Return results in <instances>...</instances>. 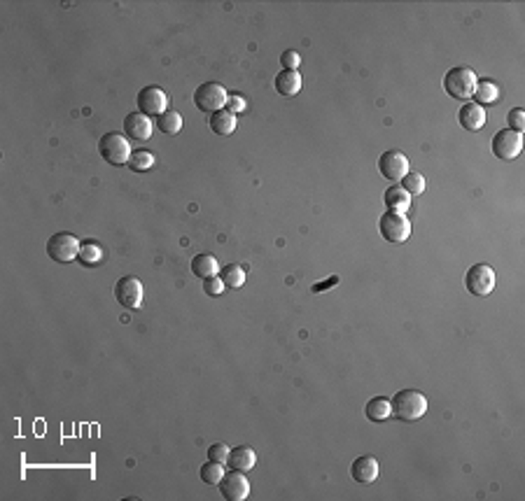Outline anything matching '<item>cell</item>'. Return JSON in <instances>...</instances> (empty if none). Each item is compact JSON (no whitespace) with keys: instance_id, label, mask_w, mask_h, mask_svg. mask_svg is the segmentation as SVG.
<instances>
[{"instance_id":"cell-3","label":"cell","mask_w":525,"mask_h":501,"mask_svg":"<svg viewBox=\"0 0 525 501\" xmlns=\"http://www.w3.org/2000/svg\"><path fill=\"white\" fill-rule=\"evenodd\" d=\"M98 152L110 166H122V163H129L131 159V143H129L126 135L122 133H105L101 140H98Z\"/></svg>"},{"instance_id":"cell-19","label":"cell","mask_w":525,"mask_h":501,"mask_svg":"<svg viewBox=\"0 0 525 501\" xmlns=\"http://www.w3.org/2000/svg\"><path fill=\"white\" fill-rule=\"evenodd\" d=\"M208 124H210L212 133H217V135H232V133L236 131V115H234V112H229L227 108H224V110H217V112H212V115H210Z\"/></svg>"},{"instance_id":"cell-34","label":"cell","mask_w":525,"mask_h":501,"mask_svg":"<svg viewBox=\"0 0 525 501\" xmlns=\"http://www.w3.org/2000/svg\"><path fill=\"white\" fill-rule=\"evenodd\" d=\"M336 282H339V278H329L327 282H322V285H320V282H317V285H313V292H315V294H320V292H327V287L336 285Z\"/></svg>"},{"instance_id":"cell-32","label":"cell","mask_w":525,"mask_h":501,"mask_svg":"<svg viewBox=\"0 0 525 501\" xmlns=\"http://www.w3.org/2000/svg\"><path fill=\"white\" fill-rule=\"evenodd\" d=\"M203 292L210 294V296H220V294L224 292V282L220 275H212V278L203 280Z\"/></svg>"},{"instance_id":"cell-30","label":"cell","mask_w":525,"mask_h":501,"mask_svg":"<svg viewBox=\"0 0 525 501\" xmlns=\"http://www.w3.org/2000/svg\"><path fill=\"white\" fill-rule=\"evenodd\" d=\"M229 450H232V447H227V443H215V445H210V447H208V459H212V462H220V464H227Z\"/></svg>"},{"instance_id":"cell-29","label":"cell","mask_w":525,"mask_h":501,"mask_svg":"<svg viewBox=\"0 0 525 501\" xmlns=\"http://www.w3.org/2000/svg\"><path fill=\"white\" fill-rule=\"evenodd\" d=\"M506 124H509L506 128H511V131H516V133H523V128H525V112L521 108H514V110L509 112V117H506Z\"/></svg>"},{"instance_id":"cell-11","label":"cell","mask_w":525,"mask_h":501,"mask_svg":"<svg viewBox=\"0 0 525 501\" xmlns=\"http://www.w3.org/2000/svg\"><path fill=\"white\" fill-rule=\"evenodd\" d=\"M138 108L147 117H159L168 110V98L159 86H143L138 91Z\"/></svg>"},{"instance_id":"cell-23","label":"cell","mask_w":525,"mask_h":501,"mask_svg":"<svg viewBox=\"0 0 525 501\" xmlns=\"http://www.w3.org/2000/svg\"><path fill=\"white\" fill-rule=\"evenodd\" d=\"M220 278L227 290H241L245 285V268L238 264H229V266L220 268Z\"/></svg>"},{"instance_id":"cell-20","label":"cell","mask_w":525,"mask_h":501,"mask_svg":"<svg viewBox=\"0 0 525 501\" xmlns=\"http://www.w3.org/2000/svg\"><path fill=\"white\" fill-rule=\"evenodd\" d=\"M364 412H367V420L371 422H386L388 417H392V404L388 397H374L367 404Z\"/></svg>"},{"instance_id":"cell-26","label":"cell","mask_w":525,"mask_h":501,"mask_svg":"<svg viewBox=\"0 0 525 501\" xmlns=\"http://www.w3.org/2000/svg\"><path fill=\"white\" fill-rule=\"evenodd\" d=\"M155 161H157V156L152 154V152L138 150V152H133V154H131V159H129L126 166L131 168V170H135V173H145V170H150L152 166H155Z\"/></svg>"},{"instance_id":"cell-33","label":"cell","mask_w":525,"mask_h":501,"mask_svg":"<svg viewBox=\"0 0 525 501\" xmlns=\"http://www.w3.org/2000/svg\"><path fill=\"white\" fill-rule=\"evenodd\" d=\"M245 105H247V103H245V100L241 98V96H229V100H227V110L234 112V115H236V112H243Z\"/></svg>"},{"instance_id":"cell-13","label":"cell","mask_w":525,"mask_h":501,"mask_svg":"<svg viewBox=\"0 0 525 501\" xmlns=\"http://www.w3.org/2000/svg\"><path fill=\"white\" fill-rule=\"evenodd\" d=\"M152 131H155V121H152V117L143 115V112H131L124 119V133H126L129 140L145 143V140L152 138Z\"/></svg>"},{"instance_id":"cell-14","label":"cell","mask_w":525,"mask_h":501,"mask_svg":"<svg viewBox=\"0 0 525 501\" xmlns=\"http://www.w3.org/2000/svg\"><path fill=\"white\" fill-rule=\"evenodd\" d=\"M458 121L465 131H481L486 126V110L476 103H465L458 112Z\"/></svg>"},{"instance_id":"cell-15","label":"cell","mask_w":525,"mask_h":501,"mask_svg":"<svg viewBox=\"0 0 525 501\" xmlns=\"http://www.w3.org/2000/svg\"><path fill=\"white\" fill-rule=\"evenodd\" d=\"M255 462H257V455H255V450H252V447L236 445V447L229 450V457H227L229 469L241 471V474H247V471L255 467Z\"/></svg>"},{"instance_id":"cell-7","label":"cell","mask_w":525,"mask_h":501,"mask_svg":"<svg viewBox=\"0 0 525 501\" xmlns=\"http://www.w3.org/2000/svg\"><path fill=\"white\" fill-rule=\"evenodd\" d=\"M465 287L474 296H488L495 290V270L488 264H474L465 275Z\"/></svg>"},{"instance_id":"cell-5","label":"cell","mask_w":525,"mask_h":501,"mask_svg":"<svg viewBox=\"0 0 525 501\" xmlns=\"http://www.w3.org/2000/svg\"><path fill=\"white\" fill-rule=\"evenodd\" d=\"M379 231L388 243H404V240H409V235H411V222L404 212L388 210L386 215H381Z\"/></svg>"},{"instance_id":"cell-31","label":"cell","mask_w":525,"mask_h":501,"mask_svg":"<svg viewBox=\"0 0 525 501\" xmlns=\"http://www.w3.org/2000/svg\"><path fill=\"white\" fill-rule=\"evenodd\" d=\"M280 66L285 70H297L299 66H302V56L297 54L294 49H287L280 54Z\"/></svg>"},{"instance_id":"cell-2","label":"cell","mask_w":525,"mask_h":501,"mask_svg":"<svg viewBox=\"0 0 525 501\" xmlns=\"http://www.w3.org/2000/svg\"><path fill=\"white\" fill-rule=\"evenodd\" d=\"M476 73L469 66H456L446 73L444 91L456 100H469L476 89Z\"/></svg>"},{"instance_id":"cell-12","label":"cell","mask_w":525,"mask_h":501,"mask_svg":"<svg viewBox=\"0 0 525 501\" xmlns=\"http://www.w3.org/2000/svg\"><path fill=\"white\" fill-rule=\"evenodd\" d=\"M220 494L229 501H243L250 494V482H247L245 474L241 471H227L220 480Z\"/></svg>"},{"instance_id":"cell-17","label":"cell","mask_w":525,"mask_h":501,"mask_svg":"<svg viewBox=\"0 0 525 501\" xmlns=\"http://www.w3.org/2000/svg\"><path fill=\"white\" fill-rule=\"evenodd\" d=\"M276 91L287 98L297 96V93L302 91V75H299L297 70H280V73L276 75Z\"/></svg>"},{"instance_id":"cell-21","label":"cell","mask_w":525,"mask_h":501,"mask_svg":"<svg viewBox=\"0 0 525 501\" xmlns=\"http://www.w3.org/2000/svg\"><path fill=\"white\" fill-rule=\"evenodd\" d=\"M471 98H474L476 105H481V108H486V105H495L500 98V89L498 84H493L491 80H481L476 82V89L474 93H471Z\"/></svg>"},{"instance_id":"cell-25","label":"cell","mask_w":525,"mask_h":501,"mask_svg":"<svg viewBox=\"0 0 525 501\" xmlns=\"http://www.w3.org/2000/svg\"><path fill=\"white\" fill-rule=\"evenodd\" d=\"M155 126H157L161 133L175 135V133H180V128H182V115H180V112H175V110H166L164 115L157 117Z\"/></svg>"},{"instance_id":"cell-22","label":"cell","mask_w":525,"mask_h":501,"mask_svg":"<svg viewBox=\"0 0 525 501\" xmlns=\"http://www.w3.org/2000/svg\"><path fill=\"white\" fill-rule=\"evenodd\" d=\"M103 257H105L103 247L98 245V243H93V240H87V243H82V245H80L78 261L82 264V266H87V268L98 266V264L103 261Z\"/></svg>"},{"instance_id":"cell-18","label":"cell","mask_w":525,"mask_h":501,"mask_svg":"<svg viewBox=\"0 0 525 501\" xmlns=\"http://www.w3.org/2000/svg\"><path fill=\"white\" fill-rule=\"evenodd\" d=\"M192 273L197 275V278H201V280H208V278H212V275L220 273V264H217V259L212 255H205V252H201V255H197L192 259Z\"/></svg>"},{"instance_id":"cell-4","label":"cell","mask_w":525,"mask_h":501,"mask_svg":"<svg viewBox=\"0 0 525 501\" xmlns=\"http://www.w3.org/2000/svg\"><path fill=\"white\" fill-rule=\"evenodd\" d=\"M227 100H229V93L220 82H203V84H199L197 91H194V105L201 112H210V115L227 108Z\"/></svg>"},{"instance_id":"cell-9","label":"cell","mask_w":525,"mask_h":501,"mask_svg":"<svg viewBox=\"0 0 525 501\" xmlns=\"http://www.w3.org/2000/svg\"><path fill=\"white\" fill-rule=\"evenodd\" d=\"M523 150V135L511 131V128H502L493 135V154L502 161H514Z\"/></svg>"},{"instance_id":"cell-6","label":"cell","mask_w":525,"mask_h":501,"mask_svg":"<svg viewBox=\"0 0 525 501\" xmlns=\"http://www.w3.org/2000/svg\"><path fill=\"white\" fill-rule=\"evenodd\" d=\"M80 245L82 243H78V238H75L73 233L61 231V233H54L49 240H47V255L58 264H70L78 259Z\"/></svg>"},{"instance_id":"cell-24","label":"cell","mask_w":525,"mask_h":501,"mask_svg":"<svg viewBox=\"0 0 525 501\" xmlns=\"http://www.w3.org/2000/svg\"><path fill=\"white\" fill-rule=\"evenodd\" d=\"M383 198H386L388 210H394V212H406V210H409V205H411V196L399 185L390 187Z\"/></svg>"},{"instance_id":"cell-28","label":"cell","mask_w":525,"mask_h":501,"mask_svg":"<svg viewBox=\"0 0 525 501\" xmlns=\"http://www.w3.org/2000/svg\"><path fill=\"white\" fill-rule=\"evenodd\" d=\"M402 189L409 194V196H421L425 191V178L421 173H409L406 178H402Z\"/></svg>"},{"instance_id":"cell-16","label":"cell","mask_w":525,"mask_h":501,"mask_svg":"<svg viewBox=\"0 0 525 501\" xmlns=\"http://www.w3.org/2000/svg\"><path fill=\"white\" fill-rule=\"evenodd\" d=\"M350 476L357 482H374L379 478V462H376V457L371 455L357 457L350 467Z\"/></svg>"},{"instance_id":"cell-8","label":"cell","mask_w":525,"mask_h":501,"mask_svg":"<svg viewBox=\"0 0 525 501\" xmlns=\"http://www.w3.org/2000/svg\"><path fill=\"white\" fill-rule=\"evenodd\" d=\"M115 299L122 308L126 310H138L143 303V282L133 275H124L115 282Z\"/></svg>"},{"instance_id":"cell-1","label":"cell","mask_w":525,"mask_h":501,"mask_svg":"<svg viewBox=\"0 0 525 501\" xmlns=\"http://www.w3.org/2000/svg\"><path fill=\"white\" fill-rule=\"evenodd\" d=\"M390 404H392L394 420H402V422H416L427 412V399H425V394L416 390L397 392L394 399H390Z\"/></svg>"},{"instance_id":"cell-10","label":"cell","mask_w":525,"mask_h":501,"mask_svg":"<svg viewBox=\"0 0 525 501\" xmlns=\"http://www.w3.org/2000/svg\"><path fill=\"white\" fill-rule=\"evenodd\" d=\"M379 170H381L383 178L392 180V182H399L411 173L409 159H406V154H402V152H397V150L383 152L381 159H379Z\"/></svg>"},{"instance_id":"cell-27","label":"cell","mask_w":525,"mask_h":501,"mask_svg":"<svg viewBox=\"0 0 525 501\" xmlns=\"http://www.w3.org/2000/svg\"><path fill=\"white\" fill-rule=\"evenodd\" d=\"M224 474H227V471H224V464L212 462V459H208V462L201 467V480L208 482V485H220Z\"/></svg>"}]
</instances>
